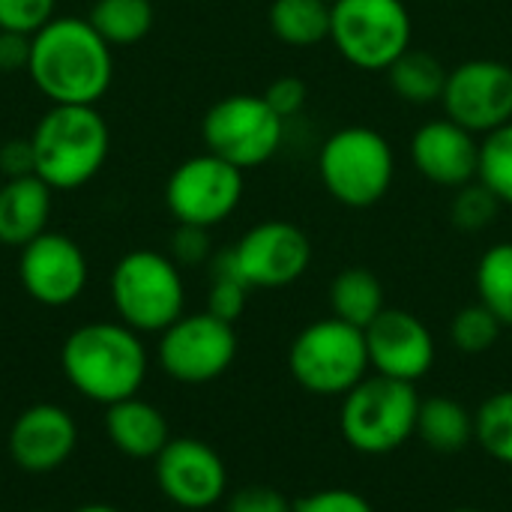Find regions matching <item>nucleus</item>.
I'll list each match as a JSON object with an SVG mask.
<instances>
[{
    "label": "nucleus",
    "instance_id": "f257e3e1",
    "mask_svg": "<svg viewBox=\"0 0 512 512\" xmlns=\"http://www.w3.org/2000/svg\"><path fill=\"white\" fill-rule=\"evenodd\" d=\"M27 75L51 105H96L114 78L111 45L87 18H51L33 36Z\"/></svg>",
    "mask_w": 512,
    "mask_h": 512
},
{
    "label": "nucleus",
    "instance_id": "f03ea898",
    "mask_svg": "<svg viewBox=\"0 0 512 512\" xmlns=\"http://www.w3.org/2000/svg\"><path fill=\"white\" fill-rule=\"evenodd\" d=\"M60 369L78 396L108 408L141 393L150 357L141 333L123 321H93L66 336L60 348Z\"/></svg>",
    "mask_w": 512,
    "mask_h": 512
},
{
    "label": "nucleus",
    "instance_id": "7ed1b4c3",
    "mask_svg": "<svg viewBox=\"0 0 512 512\" xmlns=\"http://www.w3.org/2000/svg\"><path fill=\"white\" fill-rule=\"evenodd\" d=\"M111 132L96 105H51L30 135L33 174L54 192L90 183L108 159Z\"/></svg>",
    "mask_w": 512,
    "mask_h": 512
},
{
    "label": "nucleus",
    "instance_id": "20e7f679",
    "mask_svg": "<svg viewBox=\"0 0 512 512\" xmlns=\"http://www.w3.org/2000/svg\"><path fill=\"white\" fill-rule=\"evenodd\" d=\"M108 291L117 318L135 333H162L186 315L180 264L156 249L126 252L111 270Z\"/></svg>",
    "mask_w": 512,
    "mask_h": 512
},
{
    "label": "nucleus",
    "instance_id": "39448f33",
    "mask_svg": "<svg viewBox=\"0 0 512 512\" xmlns=\"http://www.w3.org/2000/svg\"><path fill=\"white\" fill-rule=\"evenodd\" d=\"M318 177L333 201L366 210L390 192L396 180V153L378 129L342 126L321 144Z\"/></svg>",
    "mask_w": 512,
    "mask_h": 512
},
{
    "label": "nucleus",
    "instance_id": "423d86ee",
    "mask_svg": "<svg viewBox=\"0 0 512 512\" xmlns=\"http://www.w3.org/2000/svg\"><path fill=\"white\" fill-rule=\"evenodd\" d=\"M420 396L414 384L384 375H366L342 396L339 429L351 450L363 456H387L417 435Z\"/></svg>",
    "mask_w": 512,
    "mask_h": 512
},
{
    "label": "nucleus",
    "instance_id": "0eeeda50",
    "mask_svg": "<svg viewBox=\"0 0 512 512\" xmlns=\"http://www.w3.org/2000/svg\"><path fill=\"white\" fill-rule=\"evenodd\" d=\"M369 369L366 333L336 315L303 327L288 348L291 378L315 396H345Z\"/></svg>",
    "mask_w": 512,
    "mask_h": 512
},
{
    "label": "nucleus",
    "instance_id": "6e6552de",
    "mask_svg": "<svg viewBox=\"0 0 512 512\" xmlns=\"http://www.w3.org/2000/svg\"><path fill=\"white\" fill-rule=\"evenodd\" d=\"M414 39L405 0H336L330 42L342 60L363 72H387Z\"/></svg>",
    "mask_w": 512,
    "mask_h": 512
},
{
    "label": "nucleus",
    "instance_id": "1a4fd4ad",
    "mask_svg": "<svg viewBox=\"0 0 512 512\" xmlns=\"http://www.w3.org/2000/svg\"><path fill=\"white\" fill-rule=\"evenodd\" d=\"M201 138L207 153L249 171L279 153L285 141V120L264 102V96L234 93L210 105L201 120Z\"/></svg>",
    "mask_w": 512,
    "mask_h": 512
},
{
    "label": "nucleus",
    "instance_id": "9d476101",
    "mask_svg": "<svg viewBox=\"0 0 512 512\" xmlns=\"http://www.w3.org/2000/svg\"><path fill=\"white\" fill-rule=\"evenodd\" d=\"M234 324L204 312L180 315L159 333L156 360L162 372L177 384H210L222 378L237 360Z\"/></svg>",
    "mask_w": 512,
    "mask_h": 512
},
{
    "label": "nucleus",
    "instance_id": "9b49d317",
    "mask_svg": "<svg viewBox=\"0 0 512 512\" xmlns=\"http://www.w3.org/2000/svg\"><path fill=\"white\" fill-rule=\"evenodd\" d=\"M243 171L213 153L180 162L165 183V204L177 225L216 228L243 201Z\"/></svg>",
    "mask_w": 512,
    "mask_h": 512
},
{
    "label": "nucleus",
    "instance_id": "f8f14e48",
    "mask_svg": "<svg viewBox=\"0 0 512 512\" xmlns=\"http://www.w3.org/2000/svg\"><path fill=\"white\" fill-rule=\"evenodd\" d=\"M444 111L474 135H489L512 120V66L504 60H465L447 75Z\"/></svg>",
    "mask_w": 512,
    "mask_h": 512
},
{
    "label": "nucleus",
    "instance_id": "ddd939ff",
    "mask_svg": "<svg viewBox=\"0 0 512 512\" xmlns=\"http://www.w3.org/2000/svg\"><path fill=\"white\" fill-rule=\"evenodd\" d=\"M159 492L180 510H213L228 492V468L222 456L201 438H171L153 459Z\"/></svg>",
    "mask_w": 512,
    "mask_h": 512
},
{
    "label": "nucleus",
    "instance_id": "4468645a",
    "mask_svg": "<svg viewBox=\"0 0 512 512\" xmlns=\"http://www.w3.org/2000/svg\"><path fill=\"white\" fill-rule=\"evenodd\" d=\"M231 252L249 288H288L303 279L312 264V240L285 219L258 222Z\"/></svg>",
    "mask_w": 512,
    "mask_h": 512
},
{
    "label": "nucleus",
    "instance_id": "2eb2a0df",
    "mask_svg": "<svg viewBox=\"0 0 512 512\" xmlns=\"http://www.w3.org/2000/svg\"><path fill=\"white\" fill-rule=\"evenodd\" d=\"M18 279L39 306H69L87 288V258L81 246L57 231H45L21 246Z\"/></svg>",
    "mask_w": 512,
    "mask_h": 512
},
{
    "label": "nucleus",
    "instance_id": "dca6fc26",
    "mask_svg": "<svg viewBox=\"0 0 512 512\" xmlns=\"http://www.w3.org/2000/svg\"><path fill=\"white\" fill-rule=\"evenodd\" d=\"M363 333L375 375L417 384L432 372L435 336L417 315L405 309H384Z\"/></svg>",
    "mask_w": 512,
    "mask_h": 512
},
{
    "label": "nucleus",
    "instance_id": "f3484780",
    "mask_svg": "<svg viewBox=\"0 0 512 512\" xmlns=\"http://www.w3.org/2000/svg\"><path fill=\"white\" fill-rule=\"evenodd\" d=\"M6 447H9V459L24 474H36V477L54 474L78 450L75 417L54 402L30 405L15 417Z\"/></svg>",
    "mask_w": 512,
    "mask_h": 512
},
{
    "label": "nucleus",
    "instance_id": "a211bd4d",
    "mask_svg": "<svg viewBox=\"0 0 512 512\" xmlns=\"http://www.w3.org/2000/svg\"><path fill=\"white\" fill-rule=\"evenodd\" d=\"M411 162L435 186L459 189L480 174V141L465 126L444 120H429L411 135Z\"/></svg>",
    "mask_w": 512,
    "mask_h": 512
},
{
    "label": "nucleus",
    "instance_id": "6ab92c4d",
    "mask_svg": "<svg viewBox=\"0 0 512 512\" xmlns=\"http://www.w3.org/2000/svg\"><path fill=\"white\" fill-rule=\"evenodd\" d=\"M51 192L54 189L36 174L6 177V183L0 186V243L3 246L21 249L48 231Z\"/></svg>",
    "mask_w": 512,
    "mask_h": 512
},
{
    "label": "nucleus",
    "instance_id": "aec40b11",
    "mask_svg": "<svg viewBox=\"0 0 512 512\" xmlns=\"http://www.w3.org/2000/svg\"><path fill=\"white\" fill-rule=\"evenodd\" d=\"M105 435L129 459H156L171 441V426L156 405L132 396L105 408Z\"/></svg>",
    "mask_w": 512,
    "mask_h": 512
},
{
    "label": "nucleus",
    "instance_id": "412c9836",
    "mask_svg": "<svg viewBox=\"0 0 512 512\" xmlns=\"http://www.w3.org/2000/svg\"><path fill=\"white\" fill-rule=\"evenodd\" d=\"M417 435L432 453L441 456L462 453L474 441V414L453 396L420 399Z\"/></svg>",
    "mask_w": 512,
    "mask_h": 512
},
{
    "label": "nucleus",
    "instance_id": "4be33fe9",
    "mask_svg": "<svg viewBox=\"0 0 512 512\" xmlns=\"http://www.w3.org/2000/svg\"><path fill=\"white\" fill-rule=\"evenodd\" d=\"M333 3L327 0H273L267 21L279 42L291 48H315L330 39Z\"/></svg>",
    "mask_w": 512,
    "mask_h": 512
},
{
    "label": "nucleus",
    "instance_id": "5701e85b",
    "mask_svg": "<svg viewBox=\"0 0 512 512\" xmlns=\"http://www.w3.org/2000/svg\"><path fill=\"white\" fill-rule=\"evenodd\" d=\"M447 75H450V69L441 63V57H435L426 48H414V45L387 69V81H390L393 93L408 105L441 102Z\"/></svg>",
    "mask_w": 512,
    "mask_h": 512
},
{
    "label": "nucleus",
    "instance_id": "b1692460",
    "mask_svg": "<svg viewBox=\"0 0 512 512\" xmlns=\"http://www.w3.org/2000/svg\"><path fill=\"white\" fill-rule=\"evenodd\" d=\"M330 309L345 324L366 330L387 306H384V285L366 267H348L336 273L330 285Z\"/></svg>",
    "mask_w": 512,
    "mask_h": 512
},
{
    "label": "nucleus",
    "instance_id": "393cba45",
    "mask_svg": "<svg viewBox=\"0 0 512 512\" xmlns=\"http://www.w3.org/2000/svg\"><path fill=\"white\" fill-rule=\"evenodd\" d=\"M87 21L114 48L141 42L153 30L156 12L150 0H96Z\"/></svg>",
    "mask_w": 512,
    "mask_h": 512
},
{
    "label": "nucleus",
    "instance_id": "a878e982",
    "mask_svg": "<svg viewBox=\"0 0 512 512\" xmlns=\"http://www.w3.org/2000/svg\"><path fill=\"white\" fill-rule=\"evenodd\" d=\"M477 303H483L504 327H512V243H495L477 264Z\"/></svg>",
    "mask_w": 512,
    "mask_h": 512
},
{
    "label": "nucleus",
    "instance_id": "bb28decb",
    "mask_svg": "<svg viewBox=\"0 0 512 512\" xmlns=\"http://www.w3.org/2000/svg\"><path fill=\"white\" fill-rule=\"evenodd\" d=\"M474 441L495 462L512 468V390L492 393L474 414Z\"/></svg>",
    "mask_w": 512,
    "mask_h": 512
},
{
    "label": "nucleus",
    "instance_id": "cd10ccee",
    "mask_svg": "<svg viewBox=\"0 0 512 512\" xmlns=\"http://www.w3.org/2000/svg\"><path fill=\"white\" fill-rule=\"evenodd\" d=\"M210 273H213V282H210V294H207V312L234 324L243 312H246V300H249V285L243 282L240 270H237V261H234V252L225 249L219 255L210 258Z\"/></svg>",
    "mask_w": 512,
    "mask_h": 512
},
{
    "label": "nucleus",
    "instance_id": "c85d7f7f",
    "mask_svg": "<svg viewBox=\"0 0 512 512\" xmlns=\"http://www.w3.org/2000/svg\"><path fill=\"white\" fill-rule=\"evenodd\" d=\"M477 180L489 186V192H495L501 204L512 207V120L507 126L483 135Z\"/></svg>",
    "mask_w": 512,
    "mask_h": 512
},
{
    "label": "nucleus",
    "instance_id": "c756f323",
    "mask_svg": "<svg viewBox=\"0 0 512 512\" xmlns=\"http://www.w3.org/2000/svg\"><path fill=\"white\" fill-rule=\"evenodd\" d=\"M501 330H504V324L483 303H474V306H465L456 312V318L450 324V339H453L456 351L477 357L498 345Z\"/></svg>",
    "mask_w": 512,
    "mask_h": 512
},
{
    "label": "nucleus",
    "instance_id": "7c9ffc66",
    "mask_svg": "<svg viewBox=\"0 0 512 512\" xmlns=\"http://www.w3.org/2000/svg\"><path fill=\"white\" fill-rule=\"evenodd\" d=\"M504 204L495 198V192H489V186H483L480 180H471L465 186L456 189L453 207H450V219L459 231L465 234H477L483 228H489L498 219V210Z\"/></svg>",
    "mask_w": 512,
    "mask_h": 512
},
{
    "label": "nucleus",
    "instance_id": "2f4dec72",
    "mask_svg": "<svg viewBox=\"0 0 512 512\" xmlns=\"http://www.w3.org/2000/svg\"><path fill=\"white\" fill-rule=\"evenodd\" d=\"M57 0H0V30L36 36L54 18Z\"/></svg>",
    "mask_w": 512,
    "mask_h": 512
},
{
    "label": "nucleus",
    "instance_id": "473e14b6",
    "mask_svg": "<svg viewBox=\"0 0 512 512\" xmlns=\"http://www.w3.org/2000/svg\"><path fill=\"white\" fill-rule=\"evenodd\" d=\"M264 102L288 123L291 117H297L303 108H306V99H309V90H306V81L297 78V75H282L276 81L267 84V90L261 93Z\"/></svg>",
    "mask_w": 512,
    "mask_h": 512
},
{
    "label": "nucleus",
    "instance_id": "72a5a7b5",
    "mask_svg": "<svg viewBox=\"0 0 512 512\" xmlns=\"http://www.w3.org/2000/svg\"><path fill=\"white\" fill-rule=\"evenodd\" d=\"M294 512H375V507L354 489H321L294 501Z\"/></svg>",
    "mask_w": 512,
    "mask_h": 512
},
{
    "label": "nucleus",
    "instance_id": "f704fd0d",
    "mask_svg": "<svg viewBox=\"0 0 512 512\" xmlns=\"http://www.w3.org/2000/svg\"><path fill=\"white\" fill-rule=\"evenodd\" d=\"M210 228H198V225H177L174 237H171V258L180 267H198L207 264L213 258V246H210Z\"/></svg>",
    "mask_w": 512,
    "mask_h": 512
},
{
    "label": "nucleus",
    "instance_id": "c9c22d12",
    "mask_svg": "<svg viewBox=\"0 0 512 512\" xmlns=\"http://www.w3.org/2000/svg\"><path fill=\"white\" fill-rule=\"evenodd\" d=\"M225 512H294V504L273 486H243L228 498Z\"/></svg>",
    "mask_w": 512,
    "mask_h": 512
},
{
    "label": "nucleus",
    "instance_id": "e433bc0d",
    "mask_svg": "<svg viewBox=\"0 0 512 512\" xmlns=\"http://www.w3.org/2000/svg\"><path fill=\"white\" fill-rule=\"evenodd\" d=\"M30 45H33V36L12 33V30H0V72L27 69V63H30Z\"/></svg>",
    "mask_w": 512,
    "mask_h": 512
},
{
    "label": "nucleus",
    "instance_id": "4c0bfd02",
    "mask_svg": "<svg viewBox=\"0 0 512 512\" xmlns=\"http://www.w3.org/2000/svg\"><path fill=\"white\" fill-rule=\"evenodd\" d=\"M0 168L6 171V177L33 174V150H30V138H27V141H6V144L0 147Z\"/></svg>",
    "mask_w": 512,
    "mask_h": 512
},
{
    "label": "nucleus",
    "instance_id": "58836bf2",
    "mask_svg": "<svg viewBox=\"0 0 512 512\" xmlns=\"http://www.w3.org/2000/svg\"><path fill=\"white\" fill-rule=\"evenodd\" d=\"M75 512H123V510H117V507H111V504H84V507H78Z\"/></svg>",
    "mask_w": 512,
    "mask_h": 512
},
{
    "label": "nucleus",
    "instance_id": "ea45409f",
    "mask_svg": "<svg viewBox=\"0 0 512 512\" xmlns=\"http://www.w3.org/2000/svg\"><path fill=\"white\" fill-rule=\"evenodd\" d=\"M453 512H483V510H474V507H462V510H453Z\"/></svg>",
    "mask_w": 512,
    "mask_h": 512
},
{
    "label": "nucleus",
    "instance_id": "a19ab883",
    "mask_svg": "<svg viewBox=\"0 0 512 512\" xmlns=\"http://www.w3.org/2000/svg\"><path fill=\"white\" fill-rule=\"evenodd\" d=\"M327 3H336V0H327Z\"/></svg>",
    "mask_w": 512,
    "mask_h": 512
}]
</instances>
